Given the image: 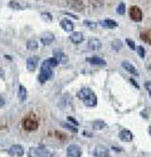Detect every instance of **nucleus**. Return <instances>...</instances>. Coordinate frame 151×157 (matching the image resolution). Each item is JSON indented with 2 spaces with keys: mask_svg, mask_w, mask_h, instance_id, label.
<instances>
[{
  "mask_svg": "<svg viewBox=\"0 0 151 157\" xmlns=\"http://www.w3.org/2000/svg\"><path fill=\"white\" fill-rule=\"evenodd\" d=\"M93 155L96 157H110V150L106 148L105 146H96L95 147V151H93Z\"/></svg>",
  "mask_w": 151,
  "mask_h": 157,
  "instance_id": "0eeeda50",
  "label": "nucleus"
},
{
  "mask_svg": "<svg viewBox=\"0 0 151 157\" xmlns=\"http://www.w3.org/2000/svg\"><path fill=\"white\" fill-rule=\"evenodd\" d=\"M9 6L11 9H17V10H23V5H20L18 2H14V0H11V2H9Z\"/></svg>",
  "mask_w": 151,
  "mask_h": 157,
  "instance_id": "393cba45",
  "label": "nucleus"
},
{
  "mask_svg": "<svg viewBox=\"0 0 151 157\" xmlns=\"http://www.w3.org/2000/svg\"><path fill=\"white\" fill-rule=\"evenodd\" d=\"M4 104H5V101L3 99V97H2V96H0V107H3Z\"/></svg>",
  "mask_w": 151,
  "mask_h": 157,
  "instance_id": "72a5a7b5",
  "label": "nucleus"
},
{
  "mask_svg": "<svg viewBox=\"0 0 151 157\" xmlns=\"http://www.w3.org/2000/svg\"><path fill=\"white\" fill-rule=\"evenodd\" d=\"M41 15H42L44 19L47 18V20H48V21H50V20H52V15H50V14H48V13H42Z\"/></svg>",
  "mask_w": 151,
  "mask_h": 157,
  "instance_id": "7c9ffc66",
  "label": "nucleus"
},
{
  "mask_svg": "<svg viewBox=\"0 0 151 157\" xmlns=\"http://www.w3.org/2000/svg\"><path fill=\"white\" fill-rule=\"evenodd\" d=\"M27 48L29 50H35L38 48V42L35 40V39H29V40L27 42Z\"/></svg>",
  "mask_w": 151,
  "mask_h": 157,
  "instance_id": "5701e85b",
  "label": "nucleus"
},
{
  "mask_svg": "<svg viewBox=\"0 0 151 157\" xmlns=\"http://www.w3.org/2000/svg\"><path fill=\"white\" fill-rule=\"evenodd\" d=\"M77 97L86 104L87 107H96L97 106V97L93 93V90L88 89V88H83L77 93Z\"/></svg>",
  "mask_w": 151,
  "mask_h": 157,
  "instance_id": "f257e3e1",
  "label": "nucleus"
},
{
  "mask_svg": "<svg viewBox=\"0 0 151 157\" xmlns=\"http://www.w3.org/2000/svg\"><path fill=\"white\" fill-rule=\"evenodd\" d=\"M18 98L20 102H25V99H27V89L21 84L19 86V89H18Z\"/></svg>",
  "mask_w": 151,
  "mask_h": 157,
  "instance_id": "6ab92c4d",
  "label": "nucleus"
},
{
  "mask_svg": "<svg viewBox=\"0 0 151 157\" xmlns=\"http://www.w3.org/2000/svg\"><path fill=\"white\" fill-rule=\"evenodd\" d=\"M122 67H123L126 71H127L129 73H131V74H134V75H138V72L136 71V68L134 67L131 63H129V62H122Z\"/></svg>",
  "mask_w": 151,
  "mask_h": 157,
  "instance_id": "f3484780",
  "label": "nucleus"
},
{
  "mask_svg": "<svg viewBox=\"0 0 151 157\" xmlns=\"http://www.w3.org/2000/svg\"><path fill=\"white\" fill-rule=\"evenodd\" d=\"M3 77H4V71L0 68V78H3Z\"/></svg>",
  "mask_w": 151,
  "mask_h": 157,
  "instance_id": "c9c22d12",
  "label": "nucleus"
},
{
  "mask_svg": "<svg viewBox=\"0 0 151 157\" xmlns=\"http://www.w3.org/2000/svg\"><path fill=\"white\" fill-rule=\"evenodd\" d=\"M54 58L58 60V63H63L66 64L68 62V57L63 53L62 50H54Z\"/></svg>",
  "mask_w": 151,
  "mask_h": 157,
  "instance_id": "2eb2a0df",
  "label": "nucleus"
},
{
  "mask_svg": "<svg viewBox=\"0 0 151 157\" xmlns=\"http://www.w3.org/2000/svg\"><path fill=\"white\" fill-rule=\"evenodd\" d=\"M149 133H150V135H151V126H150V127H149Z\"/></svg>",
  "mask_w": 151,
  "mask_h": 157,
  "instance_id": "e433bc0d",
  "label": "nucleus"
},
{
  "mask_svg": "<svg viewBox=\"0 0 151 157\" xmlns=\"http://www.w3.org/2000/svg\"><path fill=\"white\" fill-rule=\"evenodd\" d=\"M117 13H118L120 15H123L125 13H126V9H125V4H123V3H120L118 8H117Z\"/></svg>",
  "mask_w": 151,
  "mask_h": 157,
  "instance_id": "cd10ccee",
  "label": "nucleus"
},
{
  "mask_svg": "<svg viewBox=\"0 0 151 157\" xmlns=\"http://www.w3.org/2000/svg\"><path fill=\"white\" fill-rule=\"evenodd\" d=\"M67 120H69V122H72V123H74L76 126H78V122H77V121H76V120L73 118V117H68V118H67Z\"/></svg>",
  "mask_w": 151,
  "mask_h": 157,
  "instance_id": "2f4dec72",
  "label": "nucleus"
},
{
  "mask_svg": "<svg viewBox=\"0 0 151 157\" xmlns=\"http://www.w3.org/2000/svg\"><path fill=\"white\" fill-rule=\"evenodd\" d=\"M81 147L78 145H69L67 147V155L68 157H81Z\"/></svg>",
  "mask_w": 151,
  "mask_h": 157,
  "instance_id": "39448f33",
  "label": "nucleus"
},
{
  "mask_svg": "<svg viewBox=\"0 0 151 157\" xmlns=\"http://www.w3.org/2000/svg\"><path fill=\"white\" fill-rule=\"evenodd\" d=\"M67 5L71 9H74V10H77V11H82L84 9V5H83L82 0H68Z\"/></svg>",
  "mask_w": 151,
  "mask_h": 157,
  "instance_id": "9d476101",
  "label": "nucleus"
},
{
  "mask_svg": "<svg viewBox=\"0 0 151 157\" xmlns=\"http://www.w3.org/2000/svg\"><path fill=\"white\" fill-rule=\"evenodd\" d=\"M88 48L91 50H99L102 48V43H101V40L97 38H91L90 40H88Z\"/></svg>",
  "mask_w": 151,
  "mask_h": 157,
  "instance_id": "9b49d317",
  "label": "nucleus"
},
{
  "mask_svg": "<svg viewBox=\"0 0 151 157\" xmlns=\"http://www.w3.org/2000/svg\"><path fill=\"white\" fill-rule=\"evenodd\" d=\"M92 127H93V129H96V131H102V129H105L106 123H105V121H102V120H96L95 122H92Z\"/></svg>",
  "mask_w": 151,
  "mask_h": 157,
  "instance_id": "aec40b11",
  "label": "nucleus"
},
{
  "mask_svg": "<svg viewBox=\"0 0 151 157\" xmlns=\"http://www.w3.org/2000/svg\"><path fill=\"white\" fill-rule=\"evenodd\" d=\"M130 82H131V83H132V84H134V86H135V87H136L137 89H138V88H140V86H138V84H137V83H136V82H135V81L132 79V78H130Z\"/></svg>",
  "mask_w": 151,
  "mask_h": 157,
  "instance_id": "473e14b6",
  "label": "nucleus"
},
{
  "mask_svg": "<svg viewBox=\"0 0 151 157\" xmlns=\"http://www.w3.org/2000/svg\"><path fill=\"white\" fill-rule=\"evenodd\" d=\"M111 47L113 50H120L122 48V42L120 40V39H115L112 43H111Z\"/></svg>",
  "mask_w": 151,
  "mask_h": 157,
  "instance_id": "b1692460",
  "label": "nucleus"
},
{
  "mask_svg": "<svg viewBox=\"0 0 151 157\" xmlns=\"http://www.w3.org/2000/svg\"><path fill=\"white\" fill-rule=\"evenodd\" d=\"M126 43H127V45H129L132 50H136V45H135V43H134L132 40H130V39H126Z\"/></svg>",
  "mask_w": 151,
  "mask_h": 157,
  "instance_id": "c756f323",
  "label": "nucleus"
},
{
  "mask_svg": "<svg viewBox=\"0 0 151 157\" xmlns=\"http://www.w3.org/2000/svg\"><path fill=\"white\" fill-rule=\"evenodd\" d=\"M29 157H52V153L44 147H38V148L33 147L29 150Z\"/></svg>",
  "mask_w": 151,
  "mask_h": 157,
  "instance_id": "7ed1b4c3",
  "label": "nucleus"
},
{
  "mask_svg": "<svg viewBox=\"0 0 151 157\" xmlns=\"http://www.w3.org/2000/svg\"><path fill=\"white\" fill-rule=\"evenodd\" d=\"M101 25H102V27H106V28L112 29V28H116L118 24H117L116 21L111 20V19H106V20H102V21H101Z\"/></svg>",
  "mask_w": 151,
  "mask_h": 157,
  "instance_id": "412c9836",
  "label": "nucleus"
},
{
  "mask_svg": "<svg viewBox=\"0 0 151 157\" xmlns=\"http://www.w3.org/2000/svg\"><path fill=\"white\" fill-rule=\"evenodd\" d=\"M136 50H137L138 56H140L141 58H145V54H146V53H145V49H144V47H141V45H140V47H137V48H136Z\"/></svg>",
  "mask_w": 151,
  "mask_h": 157,
  "instance_id": "c85d7f7f",
  "label": "nucleus"
},
{
  "mask_svg": "<svg viewBox=\"0 0 151 157\" xmlns=\"http://www.w3.org/2000/svg\"><path fill=\"white\" fill-rule=\"evenodd\" d=\"M38 63H39V58H38V57H30V58H28L27 59V68H28V71H30V72L35 71Z\"/></svg>",
  "mask_w": 151,
  "mask_h": 157,
  "instance_id": "f8f14e48",
  "label": "nucleus"
},
{
  "mask_svg": "<svg viewBox=\"0 0 151 157\" xmlns=\"http://www.w3.org/2000/svg\"><path fill=\"white\" fill-rule=\"evenodd\" d=\"M54 40V34L53 33H49V32H45L41 35V43L43 45H49L52 44Z\"/></svg>",
  "mask_w": 151,
  "mask_h": 157,
  "instance_id": "1a4fd4ad",
  "label": "nucleus"
},
{
  "mask_svg": "<svg viewBox=\"0 0 151 157\" xmlns=\"http://www.w3.org/2000/svg\"><path fill=\"white\" fill-rule=\"evenodd\" d=\"M9 155L13 157H21L24 155V148L20 145H13L9 148Z\"/></svg>",
  "mask_w": 151,
  "mask_h": 157,
  "instance_id": "6e6552de",
  "label": "nucleus"
},
{
  "mask_svg": "<svg viewBox=\"0 0 151 157\" xmlns=\"http://www.w3.org/2000/svg\"><path fill=\"white\" fill-rule=\"evenodd\" d=\"M87 62H88V63H91V64H93V65H101V67H103V65H106V60L101 59V58H98V57L88 58V59H87Z\"/></svg>",
  "mask_w": 151,
  "mask_h": 157,
  "instance_id": "a211bd4d",
  "label": "nucleus"
},
{
  "mask_svg": "<svg viewBox=\"0 0 151 157\" xmlns=\"http://www.w3.org/2000/svg\"><path fill=\"white\" fill-rule=\"evenodd\" d=\"M132 138H134V136L129 129H122L120 132V140L123 141V142H131Z\"/></svg>",
  "mask_w": 151,
  "mask_h": 157,
  "instance_id": "4468645a",
  "label": "nucleus"
},
{
  "mask_svg": "<svg viewBox=\"0 0 151 157\" xmlns=\"http://www.w3.org/2000/svg\"><path fill=\"white\" fill-rule=\"evenodd\" d=\"M145 86H146V88H149V92H151V83H146Z\"/></svg>",
  "mask_w": 151,
  "mask_h": 157,
  "instance_id": "f704fd0d",
  "label": "nucleus"
},
{
  "mask_svg": "<svg viewBox=\"0 0 151 157\" xmlns=\"http://www.w3.org/2000/svg\"><path fill=\"white\" fill-rule=\"evenodd\" d=\"M52 75H53L52 67H49V65L44 62V63L42 64V67H41V73H39V75H38V79H39L41 83H44L45 81L50 79V78H52Z\"/></svg>",
  "mask_w": 151,
  "mask_h": 157,
  "instance_id": "f03ea898",
  "label": "nucleus"
},
{
  "mask_svg": "<svg viewBox=\"0 0 151 157\" xmlns=\"http://www.w3.org/2000/svg\"><path fill=\"white\" fill-rule=\"evenodd\" d=\"M150 97H151V92H150Z\"/></svg>",
  "mask_w": 151,
  "mask_h": 157,
  "instance_id": "4c0bfd02",
  "label": "nucleus"
},
{
  "mask_svg": "<svg viewBox=\"0 0 151 157\" xmlns=\"http://www.w3.org/2000/svg\"><path fill=\"white\" fill-rule=\"evenodd\" d=\"M60 27H62V29L64 30V32H72L74 29L73 23L71 20H68V19H63L60 21Z\"/></svg>",
  "mask_w": 151,
  "mask_h": 157,
  "instance_id": "dca6fc26",
  "label": "nucleus"
},
{
  "mask_svg": "<svg viewBox=\"0 0 151 157\" xmlns=\"http://www.w3.org/2000/svg\"><path fill=\"white\" fill-rule=\"evenodd\" d=\"M60 126L64 127V128H68L69 131H72V132H76V133H77V131H78L74 126H72V124H69V123H66V122H60Z\"/></svg>",
  "mask_w": 151,
  "mask_h": 157,
  "instance_id": "a878e982",
  "label": "nucleus"
},
{
  "mask_svg": "<svg viewBox=\"0 0 151 157\" xmlns=\"http://www.w3.org/2000/svg\"><path fill=\"white\" fill-rule=\"evenodd\" d=\"M69 39H71V42H72V43H74V44H79V43L83 42L84 36H83V34H82L81 32H76V33H72V34H71Z\"/></svg>",
  "mask_w": 151,
  "mask_h": 157,
  "instance_id": "ddd939ff",
  "label": "nucleus"
},
{
  "mask_svg": "<svg viewBox=\"0 0 151 157\" xmlns=\"http://www.w3.org/2000/svg\"><path fill=\"white\" fill-rule=\"evenodd\" d=\"M129 15H130V18L134 20V21H141L142 20V11H141V9L138 8V6H131L130 8V11H129Z\"/></svg>",
  "mask_w": 151,
  "mask_h": 157,
  "instance_id": "20e7f679",
  "label": "nucleus"
},
{
  "mask_svg": "<svg viewBox=\"0 0 151 157\" xmlns=\"http://www.w3.org/2000/svg\"><path fill=\"white\" fill-rule=\"evenodd\" d=\"M23 127L25 131H35L38 128V122L33 118H25L23 121Z\"/></svg>",
  "mask_w": 151,
  "mask_h": 157,
  "instance_id": "423d86ee",
  "label": "nucleus"
},
{
  "mask_svg": "<svg viewBox=\"0 0 151 157\" xmlns=\"http://www.w3.org/2000/svg\"><path fill=\"white\" fill-rule=\"evenodd\" d=\"M83 24L86 25V27L90 28V29H92V30L96 29V27H97V24H96V23H91V21H88V20H84Z\"/></svg>",
  "mask_w": 151,
  "mask_h": 157,
  "instance_id": "bb28decb",
  "label": "nucleus"
},
{
  "mask_svg": "<svg viewBox=\"0 0 151 157\" xmlns=\"http://www.w3.org/2000/svg\"><path fill=\"white\" fill-rule=\"evenodd\" d=\"M88 3H90V5H91L93 9H99V8L103 6L105 0H88Z\"/></svg>",
  "mask_w": 151,
  "mask_h": 157,
  "instance_id": "4be33fe9",
  "label": "nucleus"
}]
</instances>
